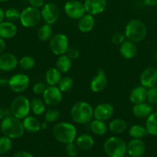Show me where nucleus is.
Masks as SVG:
<instances>
[{"instance_id": "obj_1", "label": "nucleus", "mask_w": 157, "mask_h": 157, "mask_svg": "<svg viewBox=\"0 0 157 157\" xmlns=\"http://www.w3.org/2000/svg\"><path fill=\"white\" fill-rule=\"evenodd\" d=\"M1 130L6 136L11 139H17L24 134L25 128L20 119L9 115L2 120Z\"/></svg>"}, {"instance_id": "obj_2", "label": "nucleus", "mask_w": 157, "mask_h": 157, "mask_svg": "<svg viewBox=\"0 0 157 157\" xmlns=\"http://www.w3.org/2000/svg\"><path fill=\"white\" fill-rule=\"evenodd\" d=\"M70 114L74 122L78 124H86L91 122L94 117V110L89 103L78 101L72 106Z\"/></svg>"}, {"instance_id": "obj_3", "label": "nucleus", "mask_w": 157, "mask_h": 157, "mask_svg": "<svg viewBox=\"0 0 157 157\" xmlns=\"http://www.w3.org/2000/svg\"><path fill=\"white\" fill-rule=\"evenodd\" d=\"M76 129L70 123L60 122L52 129L54 138L62 144H67L73 142L76 137Z\"/></svg>"}, {"instance_id": "obj_4", "label": "nucleus", "mask_w": 157, "mask_h": 157, "mask_svg": "<svg viewBox=\"0 0 157 157\" xmlns=\"http://www.w3.org/2000/svg\"><path fill=\"white\" fill-rule=\"evenodd\" d=\"M147 34L146 25L139 19L129 21L125 29V36L129 41L138 43L145 39Z\"/></svg>"}, {"instance_id": "obj_5", "label": "nucleus", "mask_w": 157, "mask_h": 157, "mask_svg": "<svg viewBox=\"0 0 157 157\" xmlns=\"http://www.w3.org/2000/svg\"><path fill=\"white\" fill-rule=\"evenodd\" d=\"M104 150L109 157H123L126 153V144L122 138L112 136L105 142Z\"/></svg>"}, {"instance_id": "obj_6", "label": "nucleus", "mask_w": 157, "mask_h": 157, "mask_svg": "<svg viewBox=\"0 0 157 157\" xmlns=\"http://www.w3.org/2000/svg\"><path fill=\"white\" fill-rule=\"evenodd\" d=\"M31 107L29 99L25 96H18L12 101L10 110L12 116L18 119H24L29 116Z\"/></svg>"}, {"instance_id": "obj_7", "label": "nucleus", "mask_w": 157, "mask_h": 157, "mask_svg": "<svg viewBox=\"0 0 157 157\" xmlns=\"http://www.w3.org/2000/svg\"><path fill=\"white\" fill-rule=\"evenodd\" d=\"M41 18V11L37 8L29 6L22 11L19 20L24 27L32 28L39 23Z\"/></svg>"}, {"instance_id": "obj_8", "label": "nucleus", "mask_w": 157, "mask_h": 157, "mask_svg": "<svg viewBox=\"0 0 157 157\" xmlns=\"http://www.w3.org/2000/svg\"><path fill=\"white\" fill-rule=\"evenodd\" d=\"M49 48L54 55H65L69 48V40L64 34L58 33L52 36L49 41Z\"/></svg>"}, {"instance_id": "obj_9", "label": "nucleus", "mask_w": 157, "mask_h": 157, "mask_svg": "<svg viewBox=\"0 0 157 157\" xmlns=\"http://www.w3.org/2000/svg\"><path fill=\"white\" fill-rule=\"evenodd\" d=\"M65 13L70 18L78 20L86 14V9L83 3L77 0L68 1L64 6Z\"/></svg>"}, {"instance_id": "obj_10", "label": "nucleus", "mask_w": 157, "mask_h": 157, "mask_svg": "<svg viewBox=\"0 0 157 157\" xmlns=\"http://www.w3.org/2000/svg\"><path fill=\"white\" fill-rule=\"evenodd\" d=\"M30 80L26 75L17 74L9 79V87L15 93H21L29 87Z\"/></svg>"}, {"instance_id": "obj_11", "label": "nucleus", "mask_w": 157, "mask_h": 157, "mask_svg": "<svg viewBox=\"0 0 157 157\" xmlns=\"http://www.w3.org/2000/svg\"><path fill=\"white\" fill-rule=\"evenodd\" d=\"M41 15L46 24L52 25L56 22L59 18V9H58V6L54 3H46L42 7Z\"/></svg>"}, {"instance_id": "obj_12", "label": "nucleus", "mask_w": 157, "mask_h": 157, "mask_svg": "<svg viewBox=\"0 0 157 157\" xmlns=\"http://www.w3.org/2000/svg\"><path fill=\"white\" fill-rule=\"evenodd\" d=\"M62 92L56 86H49L43 92V101L47 105L55 107L58 105L62 100Z\"/></svg>"}, {"instance_id": "obj_13", "label": "nucleus", "mask_w": 157, "mask_h": 157, "mask_svg": "<svg viewBox=\"0 0 157 157\" xmlns=\"http://www.w3.org/2000/svg\"><path fill=\"white\" fill-rule=\"evenodd\" d=\"M140 83L145 88L155 87L157 84V69L155 67H147L140 75Z\"/></svg>"}, {"instance_id": "obj_14", "label": "nucleus", "mask_w": 157, "mask_h": 157, "mask_svg": "<svg viewBox=\"0 0 157 157\" xmlns=\"http://www.w3.org/2000/svg\"><path fill=\"white\" fill-rule=\"evenodd\" d=\"M113 113V106L108 103H103L99 104L94 110V117L96 120L106 121L112 117Z\"/></svg>"}, {"instance_id": "obj_15", "label": "nucleus", "mask_w": 157, "mask_h": 157, "mask_svg": "<svg viewBox=\"0 0 157 157\" xmlns=\"http://www.w3.org/2000/svg\"><path fill=\"white\" fill-rule=\"evenodd\" d=\"M146 144L141 139H132L126 145V152L131 157H140L146 152Z\"/></svg>"}, {"instance_id": "obj_16", "label": "nucleus", "mask_w": 157, "mask_h": 157, "mask_svg": "<svg viewBox=\"0 0 157 157\" xmlns=\"http://www.w3.org/2000/svg\"><path fill=\"white\" fill-rule=\"evenodd\" d=\"M86 12L92 15H99L106 9L107 6L106 0H85L83 3Z\"/></svg>"}, {"instance_id": "obj_17", "label": "nucleus", "mask_w": 157, "mask_h": 157, "mask_svg": "<svg viewBox=\"0 0 157 157\" xmlns=\"http://www.w3.org/2000/svg\"><path fill=\"white\" fill-rule=\"evenodd\" d=\"M108 84V79L103 69L99 70L97 75L92 78L90 83V88L95 93H99L106 89Z\"/></svg>"}, {"instance_id": "obj_18", "label": "nucleus", "mask_w": 157, "mask_h": 157, "mask_svg": "<svg viewBox=\"0 0 157 157\" xmlns=\"http://www.w3.org/2000/svg\"><path fill=\"white\" fill-rule=\"evenodd\" d=\"M18 64V58L13 54L6 53L0 55V70L2 71L14 70Z\"/></svg>"}, {"instance_id": "obj_19", "label": "nucleus", "mask_w": 157, "mask_h": 157, "mask_svg": "<svg viewBox=\"0 0 157 157\" xmlns=\"http://www.w3.org/2000/svg\"><path fill=\"white\" fill-rule=\"evenodd\" d=\"M152 113V107L149 103H140L134 104L132 107V113L134 116L139 119L147 118Z\"/></svg>"}, {"instance_id": "obj_20", "label": "nucleus", "mask_w": 157, "mask_h": 157, "mask_svg": "<svg viewBox=\"0 0 157 157\" xmlns=\"http://www.w3.org/2000/svg\"><path fill=\"white\" fill-rule=\"evenodd\" d=\"M119 53L126 59H132L136 55L137 48L132 41H124L119 47Z\"/></svg>"}, {"instance_id": "obj_21", "label": "nucleus", "mask_w": 157, "mask_h": 157, "mask_svg": "<svg viewBox=\"0 0 157 157\" xmlns=\"http://www.w3.org/2000/svg\"><path fill=\"white\" fill-rule=\"evenodd\" d=\"M129 99L133 104L146 102L147 100V89L143 86L135 87L131 90Z\"/></svg>"}, {"instance_id": "obj_22", "label": "nucleus", "mask_w": 157, "mask_h": 157, "mask_svg": "<svg viewBox=\"0 0 157 157\" xmlns=\"http://www.w3.org/2000/svg\"><path fill=\"white\" fill-rule=\"evenodd\" d=\"M17 27L12 21H2L0 23V38L9 39L16 35Z\"/></svg>"}, {"instance_id": "obj_23", "label": "nucleus", "mask_w": 157, "mask_h": 157, "mask_svg": "<svg viewBox=\"0 0 157 157\" xmlns=\"http://www.w3.org/2000/svg\"><path fill=\"white\" fill-rule=\"evenodd\" d=\"M95 25V19L92 15L85 14L83 17L78 19V28L83 33H87L93 29Z\"/></svg>"}, {"instance_id": "obj_24", "label": "nucleus", "mask_w": 157, "mask_h": 157, "mask_svg": "<svg viewBox=\"0 0 157 157\" xmlns=\"http://www.w3.org/2000/svg\"><path fill=\"white\" fill-rule=\"evenodd\" d=\"M25 130L29 133H37L41 130V123L37 118L32 116H27L22 121Z\"/></svg>"}, {"instance_id": "obj_25", "label": "nucleus", "mask_w": 157, "mask_h": 157, "mask_svg": "<svg viewBox=\"0 0 157 157\" xmlns=\"http://www.w3.org/2000/svg\"><path fill=\"white\" fill-rule=\"evenodd\" d=\"M78 148L83 150H88L92 148L94 145V140L92 136L89 134H82L76 138V143Z\"/></svg>"}, {"instance_id": "obj_26", "label": "nucleus", "mask_w": 157, "mask_h": 157, "mask_svg": "<svg viewBox=\"0 0 157 157\" xmlns=\"http://www.w3.org/2000/svg\"><path fill=\"white\" fill-rule=\"evenodd\" d=\"M61 78V72L56 67H51L46 71V80L49 86H57Z\"/></svg>"}, {"instance_id": "obj_27", "label": "nucleus", "mask_w": 157, "mask_h": 157, "mask_svg": "<svg viewBox=\"0 0 157 157\" xmlns=\"http://www.w3.org/2000/svg\"><path fill=\"white\" fill-rule=\"evenodd\" d=\"M55 66H56V68L61 73H66L72 67V60L66 54L59 55L56 62H55Z\"/></svg>"}, {"instance_id": "obj_28", "label": "nucleus", "mask_w": 157, "mask_h": 157, "mask_svg": "<svg viewBox=\"0 0 157 157\" xmlns=\"http://www.w3.org/2000/svg\"><path fill=\"white\" fill-rule=\"evenodd\" d=\"M145 127L148 134L157 136V112H152L148 117Z\"/></svg>"}, {"instance_id": "obj_29", "label": "nucleus", "mask_w": 157, "mask_h": 157, "mask_svg": "<svg viewBox=\"0 0 157 157\" xmlns=\"http://www.w3.org/2000/svg\"><path fill=\"white\" fill-rule=\"evenodd\" d=\"M109 128L114 133H121L127 128V123L123 119H115L109 124Z\"/></svg>"}, {"instance_id": "obj_30", "label": "nucleus", "mask_w": 157, "mask_h": 157, "mask_svg": "<svg viewBox=\"0 0 157 157\" xmlns=\"http://www.w3.org/2000/svg\"><path fill=\"white\" fill-rule=\"evenodd\" d=\"M90 127L92 133L97 136H103L107 131V127L104 121L99 120L95 119V121H92L90 124Z\"/></svg>"}, {"instance_id": "obj_31", "label": "nucleus", "mask_w": 157, "mask_h": 157, "mask_svg": "<svg viewBox=\"0 0 157 157\" xmlns=\"http://www.w3.org/2000/svg\"><path fill=\"white\" fill-rule=\"evenodd\" d=\"M37 35H38V38L42 41H46L48 40H50L52 36V29L51 25L46 23L45 25H42L38 29Z\"/></svg>"}, {"instance_id": "obj_32", "label": "nucleus", "mask_w": 157, "mask_h": 157, "mask_svg": "<svg viewBox=\"0 0 157 157\" xmlns=\"http://www.w3.org/2000/svg\"><path fill=\"white\" fill-rule=\"evenodd\" d=\"M129 136L132 138V139H142L143 136H146L147 134V131L145 127H143L139 124H135L131 127L129 129Z\"/></svg>"}, {"instance_id": "obj_33", "label": "nucleus", "mask_w": 157, "mask_h": 157, "mask_svg": "<svg viewBox=\"0 0 157 157\" xmlns=\"http://www.w3.org/2000/svg\"><path fill=\"white\" fill-rule=\"evenodd\" d=\"M30 107L31 110H32L34 114L38 115V116L42 114L45 112V109H46L44 102L40 99H37V98L33 99L31 101Z\"/></svg>"}, {"instance_id": "obj_34", "label": "nucleus", "mask_w": 157, "mask_h": 157, "mask_svg": "<svg viewBox=\"0 0 157 157\" xmlns=\"http://www.w3.org/2000/svg\"><path fill=\"white\" fill-rule=\"evenodd\" d=\"M18 64L20 67L23 70L29 71L33 68L35 65V61L32 57L26 55V56L22 57L21 59L18 61Z\"/></svg>"}, {"instance_id": "obj_35", "label": "nucleus", "mask_w": 157, "mask_h": 157, "mask_svg": "<svg viewBox=\"0 0 157 157\" xmlns=\"http://www.w3.org/2000/svg\"><path fill=\"white\" fill-rule=\"evenodd\" d=\"M74 81L72 78L69 77H65L62 78L59 83L58 84V87L62 92H68L71 90V89L73 87Z\"/></svg>"}, {"instance_id": "obj_36", "label": "nucleus", "mask_w": 157, "mask_h": 157, "mask_svg": "<svg viewBox=\"0 0 157 157\" xmlns=\"http://www.w3.org/2000/svg\"><path fill=\"white\" fill-rule=\"evenodd\" d=\"M12 142L8 136L0 137V154H4L12 149Z\"/></svg>"}, {"instance_id": "obj_37", "label": "nucleus", "mask_w": 157, "mask_h": 157, "mask_svg": "<svg viewBox=\"0 0 157 157\" xmlns=\"http://www.w3.org/2000/svg\"><path fill=\"white\" fill-rule=\"evenodd\" d=\"M20 15L21 12L18 10V9H15V8H10L8 9L5 12V18L8 20L9 21H15L20 19Z\"/></svg>"}, {"instance_id": "obj_38", "label": "nucleus", "mask_w": 157, "mask_h": 157, "mask_svg": "<svg viewBox=\"0 0 157 157\" xmlns=\"http://www.w3.org/2000/svg\"><path fill=\"white\" fill-rule=\"evenodd\" d=\"M60 117V111L57 109H50L45 114V122L53 123L58 121Z\"/></svg>"}, {"instance_id": "obj_39", "label": "nucleus", "mask_w": 157, "mask_h": 157, "mask_svg": "<svg viewBox=\"0 0 157 157\" xmlns=\"http://www.w3.org/2000/svg\"><path fill=\"white\" fill-rule=\"evenodd\" d=\"M147 101L151 105L157 104V86L147 89Z\"/></svg>"}, {"instance_id": "obj_40", "label": "nucleus", "mask_w": 157, "mask_h": 157, "mask_svg": "<svg viewBox=\"0 0 157 157\" xmlns=\"http://www.w3.org/2000/svg\"><path fill=\"white\" fill-rule=\"evenodd\" d=\"M78 147L76 144H73V142L66 144V150L67 154L71 157H75L78 154Z\"/></svg>"}, {"instance_id": "obj_41", "label": "nucleus", "mask_w": 157, "mask_h": 157, "mask_svg": "<svg viewBox=\"0 0 157 157\" xmlns=\"http://www.w3.org/2000/svg\"><path fill=\"white\" fill-rule=\"evenodd\" d=\"M125 34L121 33V32H117V33L113 34L111 38V41L113 44H121L123 41H125Z\"/></svg>"}, {"instance_id": "obj_42", "label": "nucleus", "mask_w": 157, "mask_h": 157, "mask_svg": "<svg viewBox=\"0 0 157 157\" xmlns=\"http://www.w3.org/2000/svg\"><path fill=\"white\" fill-rule=\"evenodd\" d=\"M66 55L70 58L71 60H76L79 57V51L75 48H69L66 52Z\"/></svg>"}, {"instance_id": "obj_43", "label": "nucleus", "mask_w": 157, "mask_h": 157, "mask_svg": "<svg viewBox=\"0 0 157 157\" xmlns=\"http://www.w3.org/2000/svg\"><path fill=\"white\" fill-rule=\"evenodd\" d=\"M46 87L44 83L42 82H38L33 86V88H32V90H33V93L37 95L42 94L43 92L46 90Z\"/></svg>"}, {"instance_id": "obj_44", "label": "nucleus", "mask_w": 157, "mask_h": 157, "mask_svg": "<svg viewBox=\"0 0 157 157\" xmlns=\"http://www.w3.org/2000/svg\"><path fill=\"white\" fill-rule=\"evenodd\" d=\"M30 6L38 9L44 6V0H28Z\"/></svg>"}, {"instance_id": "obj_45", "label": "nucleus", "mask_w": 157, "mask_h": 157, "mask_svg": "<svg viewBox=\"0 0 157 157\" xmlns=\"http://www.w3.org/2000/svg\"><path fill=\"white\" fill-rule=\"evenodd\" d=\"M12 157H33L31 153L26 151H19L15 153Z\"/></svg>"}, {"instance_id": "obj_46", "label": "nucleus", "mask_w": 157, "mask_h": 157, "mask_svg": "<svg viewBox=\"0 0 157 157\" xmlns=\"http://www.w3.org/2000/svg\"><path fill=\"white\" fill-rule=\"evenodd\" d=\"M143 3L145 6L152 7L157 5V0H143Z\"/></svg>"}, {"instance_id": "obj_47", "label": "nucleus", "mask_w": 157, "mask_h": 157, "mask_svg": "<svg viewBox=\"0 0 157 157\" xmlns=\"http://www.w3.org/2000/svg\"><path fill=\"white\" fill-rule=\"evenodd\" d=\"M6 47V44L5 42V41L3 40V38H0V54L2 53L3 52L5 51Z\"/></svg>"}, {"instance_id": "obj_48", "label": "nucleus", "mask_w": 157, "mask_h": 157, "mask_svg": "<svg viewBox=\"0 0 157 157\" xmlns=\"http://www.w3.org/2000/svg\"><path fill=\"white\" fill-rule=\"evenodd\" d=\"M9 85V80L6 78H0V86L2 87H6Z\"/></svg>"}, {"instance_id": "obj_49", "label": "nucleus", "mask_w": 157, "mask_h": 157, "mask_svg": "<svg viewBox=\"0 0 157 157\" xmlns=\"http://www.w3.org/2000/svg\"><path fill=\"white\" fill-rule=\"evenodd\" d=\"M5 18V12L1 7H0V23L2 22Z\"/></svg>"}, {"instance_id": "obj_50", "label": "nucleus", "mask_w": 157, "mask_h": 157, "mask_svg": "<svg viewBox=\"0 0 157 157\" xmlns=\"http://www.w3.org/2000/svg\"><path fill=\"white\" fill-rule=\"evenodd\" d=\"M4 117H5L4 110H3V109H2L1 107H0V121H2V120Z\"/></svg>"}, {"instance_id": "obj_51", "label": "nucleus", "mask_w": 157, "mask_h": 157, "mask_svg": "<svg viewBox=\"0 0 157 157\" xmlns=\"http://www.w3.org/2000/svg\"><path fill=\"white\" fill-rule=\"evenodd\" d=\"M8 1V0H0V2H6Z\"/></svg>"}]
</instances>
